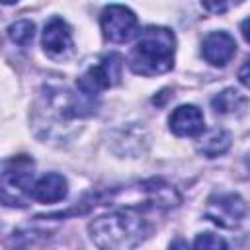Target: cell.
<instances>
[{
  "instance_id": "obj_17",
  "label": "cell",
  "mask_w": 250,
  "mask_h": 250,
  "mask_svg": "<svg viewBox=\"0 0 250 250\" xmlns=\"http://www.w3.org/2000/svg\"><path fill=\"white\" fill-rule=\"evenodd\" d=\"M18 0H0V4H6V6H10V4H16Z\"/></svg>"
},
{
  "instance_id": "obj_15",
  "label": "cell",
  "mask_w": 250,
  "mask_h": 250,
  "mask_svg": "<svg viewBox=\"0 0 250 250\" xmlns=\"http://www.w3.org/2000/svg\"><path fill=\"white\" fill-rule=\"evenodd\" d=\"M201 4L211 14H225L229 10V0H201Z\"/></svg>"
},
{
  "instance_id": "obj_8",
  "label": "cell",
  "mask_w": 250,
  "mask_h": 250,
  "mask_svg": "<svg viewBox=\"0 0 250 250\" xmlns=\"http://www.w3.org/2000/svg\"><path fill=\"white\" fill-rule=\"evenodd\" d=\"M236 53V43L227 31H213L201 43L203 59L213 66H225Z\"/></svg>"
},
{
  "instance_id": "obj_1",
  "label": "cell",
  "mask_w": 250,
  "mask_h": 250,
  "mask_svg": "<svg viewBox=\"0 0 250 250\" xmlns=\"http://www.w3.org/2000/svg\"><path fill=\"white\" fill-rule=\"evenodd\" d=\"M88 232L98 248L125 250L139 246L148 236L150 225L139 207L125 205L109 215H102L90 221Z\"/></svg>"
},
{
  "instance_id": "obj_12",
  "label": "cell",
  "mask_w": 250,
  "mask_h": 250,
  "mask_svg": "<svg viewBox=\"0 0 250 250\" xmlns=\"http://www.w3.org/2000/svg\"><path fill=\"white\" fill-rule=\"evenodd\" d=\"M246 104H248L246 96H242L234 88H227V90L219 92L211 100V107L217 113H221V115H227V113H242L246 109Z\"/></svg>"
},
{
  "instance_id": "obj_10",
  "label": "cell",
  "mask_w": 250,
  "mask_h": 250,
  "mask_svg": "<svg viewBox=\"0 0 250 250\" xmlns=\"http://www.w3.org/2000/svg\"><path fill=\"white\" fill-rule=\"evenodd\" d=\"M66 193H68V184L64 176L57 172H49L31 186L29 197L39 203H57V201H62Z\"/></svg>"
},
{
  "instance_id": "obj_3",
  "label": "cell",
  "mask_w": 250,
  "mask_h": 250,
  "mask_svg": "<svg viewBox=\"0 0 250 250\" xmlns=\"http://www.w3.org/2000/svg\"><path fill=\"white\" fill-rule=\"evenodd\" d=\"M33 186V162L25 156L12 160L0 172V203L8 207H27Z\"/></svg>"
},
{
  "instance_id": "obj_6",
  "label": "cell",
  "mask_w": 250,
  "mask_h": 250,
  "mask_svg": "<svg viewBox=\"0 0 250 250\" xmlns=\"http://www.w3.org/2000/svg\"><path fill=\"white\" fill-rule=\"evenodd\" d=\"M205 217L223 229H236L246 219V203L236 193H219L207 201Z\"/></svg>"
},
{
  "instance_id": "obj_14",
  "label": "cell",
  "mask_w": 250,
  "mask_h": 250,
  "mask_svg": "<svg viewBox=\"0 0 250 250\" xmlns=\"http://www.w3.org/2000/svg\"><path fill=\"white\" fill-rule=\"evenodd\" d=\"M193 246L195 248H203V250H225L227 242L221 236L213 234V232H203L193 240Z\"/></svg>"
},
{
  "instance_id": "obj_16",
  "label": "cell",
  "mask_w": 250,
  "mask_h": 250,
  "mask_svg": "<svg viewBox=\"0 0 250 250\" xmlns=\"http://www.w3.org/2000/svg\"><path fill=\"white\" fill-rule=\"evenodd\" d=\"M246 70H248V61H244V64H242V70H240V82H242L244 86H248V78H246Z\"/></svg>"
},
{
  "instance_id": "obj_2",
  "label": "cell",
  "mask_w": 250,
  "mask_h": 250,
  "mask_svg": "<svg viewBox=\"0 0 250 250\" xmlns=\"http://www.w3.org/2000/svg\"><path fill=\"white\" fill-rule=\"evenodd\" d=\"M176 37L168 27H145L131 51L129 66L139 76H158L174 66Z\"/></svg>"
},
{
  "instance_id": "obj_9",
  "label": "cell",
  "mask_w": 250,
  "mask_h": 250,
  "mask_svg": "<svg viewBox=\"0 0 250 250\" xmlns=\"http://www.w3.org/2000/svg\"><path fill=\"white\" fill-rule=\"evenodd\" d=\"M168 123H170V131L178 137H195V135L203 133V129H205L203 113L199 111V107H195L191 104L176 107L172 111Z\"/></svg>"
},
{
  "instance_id": "obj_11",
  "label": "cell",
  "mask_w": 250,
  "mask_h": 250,
  "mask_svg": "<svg viewBox=\"0 0 250 250\" xmlns=\"http://www.w3.org/2000/svg\"><path fill=\"white\" fill-rule=\"evenodd\" d=\"M230 148V133L225 129H211L197 141V152L207 158H217Z\"/></svg>"
},
{
  "instance_id": "obj_4",
  "label": "cell",
  "mask_w": 250,
  "mask_h": 250,
  "mask_svg": "<svg viewBox=\"0 0 250 250\" xmlns=\"http://www.w3.org/2000/svg\"><path fill=\"white\" fill-rule=\"evenodd\" d=\"M123 72V57L117 53H111L102 59L96 66H90L76 82V88L80 94L88 98H96L102 90H107L121 82Z\"/></svg>"
},
{
  "instance_id": "obj_7",
  "label": "cell",
  "mask_w": 250,
  "mask_h": 250,
  "mask_svg": "<svg viewBox=\"0 0 250 250\" xmlns=\"http://www.w3.org/2000/svg\"><path fill=\"white\" fill-rule=\"evenodd\" d=\"M41 43H43V51L47 53V57H51L55 61L68 59L74 49L70 27L62 18H51L45 23Z\"/></svg>"
},
{
  "instance_id": "obj_13",
  "label": "cell",
  "mask_w": 250,
  "mask_h": 250,
  "mask_svg": "<svg viewBox=\"0 0 250 250\" xmlns=\"http://www.w3.org/2000/svg\"><path fill=\"white\" fill-rule=\"evenodd\" d=\"M33 35H35V23L31 20H18L8 27L10 41L20 47H27L33 41Z\"/></svg>"
},
{
  "instance_id": "obj_5",
  "label": "cell",
  "mask_w": 250,
  "mask_h": 250,
  "mask_svg": "<svg viewBox=\"0 0 250 250\" xmlns=\"http://www.w3.org/2000/svg\"><path fill=\"white\" fill-rule=\"evenodd\" d=\"M100 25L104 31V37L109 43H125L137 33V16L133 10L121 6V4H111L104 8L100 16Z\"/></svg>"
}]
</instances>
